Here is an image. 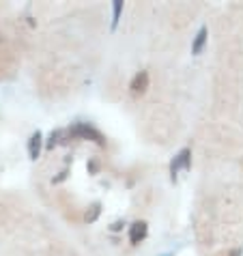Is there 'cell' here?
Masks as SVG:
<instances>
[{
	"label": "cell",
	"mask_w": 243,
	"mask_h": 256,
	"mask_svg": "<svg viewBox=\"0 0 243 256\" xmlns=\"http://www.w3.org/2000/svg\"><path fill=\"white\" fill-rule=\"evenodd\" d=\"M192 168V148H181L178 151L176 158L170 162V179L176 181V174H178V170H190Z\"/></svg>",
	"instance_id": "obj_2"
},
{
	"label": "cell",
	"mask_w": 243,
	"mask_h": 256,
	"mask_svg": "<svg viewBox=\"0 0 243 256\" xmlns=\"http://www.w3.org/2000/svg\"><path fill=\"white\" fill-rule=\"evenodd\" d=\"M88 170H90V174H97L99 164H97V162H90V164H88Z\"/></svg>",
	"instance_id": "obj_12"
},
{
	"label": "cell",
	"mask_w": 243,
	"mask_h": 256,
	"mask_svg": "<svg viewBox=\"0 0 243 256\" xmlns=\"http://www.w3.org/2000/svg\"><path fill=\"white\" fill-rule=\"evenodd\" d=\"M206 34H209L206 26H200V30L196 32V37H194V44H192V54H194V56H198L204 50V46H206Z\"/></svg>",
	"instance_id": "obj_6"
},
{
	"label": "cell",
	"mask_w": 243,
	"mask_h": 256,
	"mask_svg": "<svg viewBox=\"0 0 243 256\" xmlns=\"http://www.w3.org/2000/svg\"><path fill=\"white\" fill-rule=\"evenodd\" d=\"M69 136L80 138V140H90V142H95L97 146H106V136L88 123H76L74 127H69Z\"/></svg>",
	"instance_id": "obj_1"
},
{
	"label": "cell",
	"mask_w": 243,
	"mask_h": 256,
	"mask_svg": "<svg viewBox=\"0 0 243 256\" xmlns=\"http://www.w3.org/2000/svg\"><path fill=\"white\" fill-rule=\"evenodd\" d=\"M41 148H44V134L37 130L30 138H28V158L34 162L41 155Z\"/></svg>",
	"instance_id": "obj_5"
},
{
	"label": "cell",
	"mask_w": 243,
	"mask_h": 256,
	"mask_svg": "<svg viewBox=\"0 0 243 256\" xmlns=\"http://www.w3.org/2000/svg\"><path fill=\"white\" fill-rule=\"evenodd\" d=\"M62 136H65V132H62V130H54L52 134H50V140L46 142V148H54L56 144H60Z\"/></svg>",
	"instance_id": "obj_9"
},
{
	"label": "cell",
	"mask_w": 243,
	"mask_h": 256,
	"mask_svg": "<svg viewBox=\"0 0 243 256\" xmlns=\"http://www.w3.org/2000/svg\"><path fill=\"white\" fill-rule=\"evenodd\" d=\"M67 174H69V170L65 168V170H62V172H60L58 176H54V179H52V186H58V183H62V181L67 179Z\"/></svg>",
	"instance_id": "obj_10"
},
{
	"label": "cell",
	"mask_w": 243,
	"mask_h": 256,
	"mask_svg": "<svg viewBox=\"0 0 243 256\" xmlns=\"http://www.w3.org/2000/svg\"><path fill=\"white\" fill-rule=\"evenodd\" d=\"M123 226H125L123 220H116V222L110 224V230H112V232H120V230H123Z\"/></svg>",
	"instance_id": "obj_11"
},
{
	"label": "cell",
	"mask_w": 243,
	"mask_h": 256,
	"mask_svg": "<svg viewBox=\"0 0 243 256\" xmlns=\"http://www.w3.org/2000/svg\"><path fill=\"white\" fill-rule=\"evenodd\" d=\"M146 234H148V224L144 222V220H138V222H134L130 226V241H132V246H140L142 241L146 239Z\"/></svg>",
	"instance_id": "obj_4"
},
{
	"label": "cell",
	"mask_w": 243,
	"mask_h": 256,
	"mask_svg": "<svg viewBox=\"0 0 243 256\" xmlns=\"http://www.w3.org/2000/svg\"><path fill=\"white\" fill-rule=\"evenodd\" d=\"M99 216H102V202H92L86 211V216H84V220H86L88 224H92V222H97Z\"/></svg>",
	"instance_id": "obj_7"
},
{
	"label": "cell",
	"mask_w": 243,
	"mask_h": 256,
	"mask_svg": "<svg viewBox=\"0 0 243 256\" xmlns=\"http://www.w3.org/2000/svg\"><path fill=\"white\" fill-rule=\"evenodd\" d=\"M148 84H151V78H148V71H138L132 82H130V93L134 97H142L148 90Z\"/></svg>",
	"instance_id": "obj_3"
},
{
	"label": "cell",
	"mask_w": 243,
	"mask_h": 256,
	"mask_svg": "<svg viewBox=\"0 0 243 256\" xmlns=\"http://www.w3.org/2000/svg\"><path fill=\"white\" fill-rule=\"evenodd\" d=\"M243 254V248L239 246V248H234V250H230V252H228V256H241Z\"/></svg>",
	"instance_id": "obj_13"
},
{
	"label": "cell",
	"mask_w": 243,
	"mask_h": 256,
	"mask_svg": "<svg viewBox=\"0 0 243 256\" xmlns=\"http://www.w3.org/2000/svg\"><path fill=\"white\" fill-rule=\"evenodd\" d=\"M120 13H123V0H114L112 2V30L118 26Z\"/></svg>",
	"instance_id": "obj_8"
}]
</instances>
